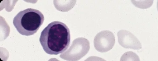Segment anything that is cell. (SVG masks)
I'll return each instance as SVG.
<instances>
[{"label":"cell","mask_w":158,"mask_h":61,"mask_svg":"<svg viewBox=\"0 0 158 61\" xmlns=\"http://www.w3.org/2000/svg\"><path fill=\"white\" fill-rule=\"evenodd\" d=\"M90 49L89 42L84 38H78L73 42L69 49L64 54V57L66 60L77 61L85 56Z\"/></svg>","instance_id":"3957f363"},{"label":"cell","mask_w":158,"mask_h":61,"mask_svg":"<svg viewBox=\"0 0 158 61\" xmlns=\"http://www.w3.org/2000/svg\"><path fill=\"white\" fill-rule=\"evenodd\" d=\"M40 42L44 51L51 55L65 51L69 46V29L64 23L58 21L49 23L41 33Z\"/></svg>","instance_id":"6da1fadb"},{"label":"cell","mask_w":158,"mask_h":61,"mask_svg":"<svg viewBox=\"0 0 158 61\" xmlns=\"http://www.w3.org/2000/svg\"><path fill=\"white\" fill-rule=\"evenodd\" d=\"M44 19L43 15L39 10L28 8L16 15L13 19V24L19 33L28 36L37 32Z\"/></svg>","instance_id":"7a4b0ae2"},{"label":"cell","mask_w":158,"mask_h":61,"mask_svg":"<svg viewBox=\"0 0 158 61\" xmlns=\"http://www.w3.org/2000/svg\"><path fill=\"white\" fill-rule=\"evenodd\" d=\"M157 9L158 11V0L157 1Z\"/></svg>","instance_id":"ba28073f"},{"label":"cell","mask_w":158,"mask_h":61,"mask_svg":"<svg viewBox=\"0 0 158 61\" xmlns=\"http://www.w3.org/2000/svg\"><path fill=\"white\" fill-rule=\"evenodd\" d=\"M115 43L113 33L109 30L102 31L97 34L94 40L95 49L101 52H106L110 50Z\"/></svg>","instance_id":"277c9868"},{"label":"cell","mask_w":158,"mask_h":61,"mask_svg":"<svg viewBox=\"0 0 158 61\" xmlns=\"http://www.w3.org/2000/svg\"><path fill=\"white\" fill-rule=\"evenodd\" d=\"M119 44L126 48L139 50L142 48L141 44L138 38L131 32L122 30L117 33Z\"/></svg>","instance_id":"5b68a950"},{"label":"cell","mask_w":158,"mask_h":61,"mask_svg":"<svg viewBox=\"0 0 158 61\" xmlns=\"http://www.w3.org/2000/svg\"><path fill=\"white\" fill-rule=\"evenodd\" d=\"M132 2L136 7L142 9L150 7L153 3V0H131Z\"/></svg>","instance_id":"8992f818"},{"label":"cell","mask_w":158,"mask_h":61,"mask_svg":"<svg viewBox=\"0 0 158 61\" xmlns=\"http://www.w3.org/2000/svg\"><path fill=\"white\" fill-rule=\"evenodd\" d=\"M121 61H140L139 56L132 52H128L122 56Z\"/></svg>","instance_id":"52a82bcc"}]
</instances>
